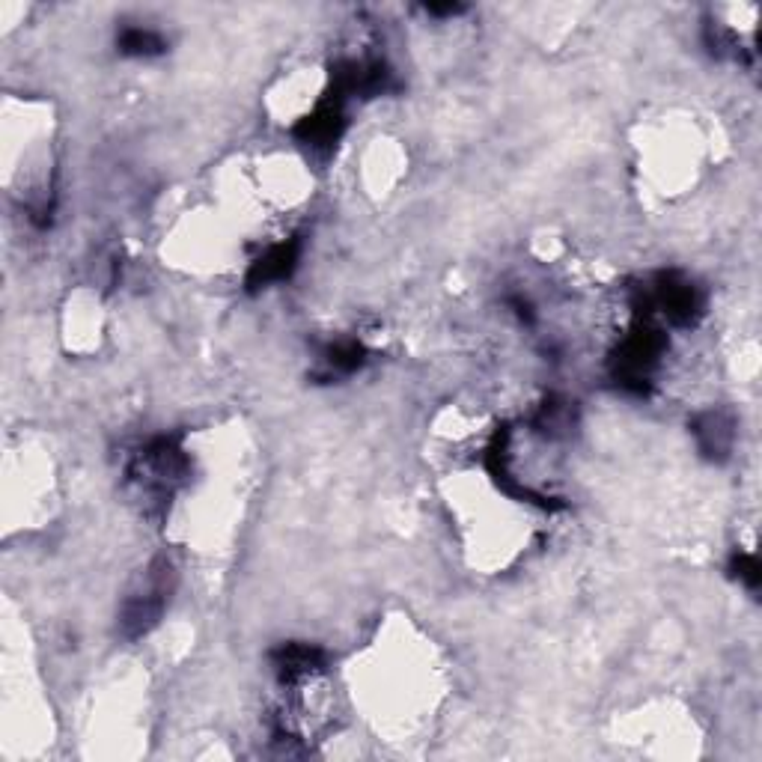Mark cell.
<instances>
[{
    "mask_svg": "<svg viewBox=\"0 0 762 762\" xmlns=\"http://www.w3.org/2000/svg\"><path fill=\"white\" fill-rule=\"evenodd\" d=\"M117 48L120 54L126 57H134V60H146V57H155L167 48L164 36L158 30H149V27H126L117 39Z\"/></svg>",
    "mask_w": 762,
    "mask_h": 762,
    "instance_id": "6da1fadb",
    "label": "cell"
}]
</instances>
